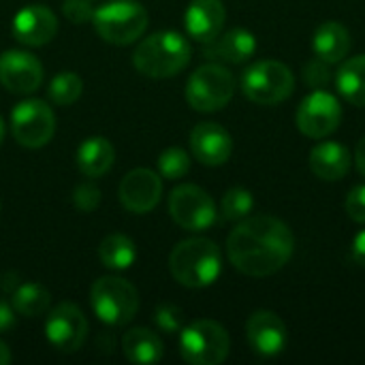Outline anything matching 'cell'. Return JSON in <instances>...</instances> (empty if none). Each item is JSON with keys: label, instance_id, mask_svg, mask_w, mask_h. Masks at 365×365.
<instances>
[{"label": "cell", "instance_id": "cell-1", "mask_svg": "<svg viewBox=\"0 0 365 365\" xmlns=\"http://www.w3.org/2000/svg\"><path fill=\"white\" fill-rule=\"evenodd\" d=\"M295 237L276 216H246L227 237V255L235 269L263 278L280 272L293 257Z\"/></svg>", "mask_w": 365, "mask_h": 365}, {"label": "cell", "instance_id": "cell-2", "mask_svg": "<svg viewBox=\"0 0 365 365\" xmlns=\"http://www.w3.org/2000/svg\"><path fill=\"white\" fill-rule=\"evenodd\" d=\"M192 49L184 34L175 30H160L143 38L135 53V68L152 79H167L184 71L190 62Z\"/></svg>", "mask_w": 365, "mask_h": 365}, {"label": "cell", "instance_id": "cell-3", "mask_svg": "<svg viewBox=\"0 0 365 365\" xmlns=\"http://www.w3.org/2000/svg\"><path fill=\"white\" fill-rule=\"evenodd\" d=\"M171 276L188 289H203L218 280L222 257L216 242L207 237H190L180 242L169 255Z\"/></svg>", "mask_w": 365, "mask_h": 365}, {"label": "cell", "instance_id": "cell-4", "mask_svg": "<svg viewBox=\"0 0 365 365\" xmlns=\"http://www.w3.org/2000/svg\"><path fill=\"white\" fill-rule=\"evenodd\" d=\"M92 24L103 41L111 45H130L143 36L148 28V11L137 0H111L94 9Z\"/></svg>", "mask_w": 365, "mask_h": 365}, {"label": "cell", "instance_id": "cell-5", "mask_svg": "<svg viewBox=\"0 0 365 365\" xmlns=\"http://www.w3.org/2000/svg\"><path fill=\"white\" fill-rule=\"evenodd\" d=\"M90 304L98 321L120 327L135 319L139 310V293L124 278L103 276L90 289Z\"/></svg>", "mask_w": 365, "mask_h": 365}, {"label": "cell", "instance_id": "cell-6", "mask_svg": "<svg viewBox=\"0 0 365 365\" xmlns=\"http://www.w3.org/2000/svg\"><path fill=\"white\" fill-rule=\"evenodd\" d=\"M295 90L293 71L278 60H261L250 64L242 75V92L259 105H278Z\"/></svg>", "mask_w": 365, "mask_h": 365}, {"label": "cell", "instance_id": "cell-7", "mask_svg": "<svg viewBox=\"0 0 365 365\" xmlns=\"http://www.w3.org/2000/svg\"><path fill=\"white\" fill-rule=\"evenodd\" d=\"M235 92V77L222 64H203L186 81V101L195 111L212 113L227 107Z\"/></svg>", "mask_w": 365, "mask_h": 365}, {"label": "cell", "instance_id": "cell-8", "mask_svg": "<svg viewBox=\"0 0 365 365\" xmlns=\"http://www.w3.org/2000/svg\"><path fill=\"white\" fill-rule=\"evenodd\" d=\"M231 338L227 329L216 321H195L182 327L180 355L192 365H218L229 355Z\"/></svg>", "mask_w": 365, "mask_h": 365}, {"label": "cell", "instance_id": "cell-9", "mask_svg": "<svg viewBox=\"0 0 365 365\" xmlns=\"http://www.w3.org/2000/svg\"><path fill=\"white\" fill-rule=\"evenodd\" d=\"M11 130L19 145L28 150H38L51 141L56 133V115L45 101L28 98L13 107Z\"/></svg>", "mask_w": 365, "mask_h": 365}, {"label": "cell", "instance_id": "cell-10", "mask_svg": "<svg viewBox=\"0 0 365 365\" xmlns=\"http://www.w3.org/2000/svg\"><path fill=\"white\" fill-rule=\"evenodd\" d=\"M169 216L186 231H207L216 222L214 199L195 184L175 186L169 195Z\"/></svg>", "mask_w": 365, "mask_h": 365}, {"label": "cell", "instance_id": "cell-11", "mask_svg": "<svg viewBox=\"0 0 365 365\" xmlns=\"http://www.w3.org/2000/svg\"><path fill=\"white\" fill-rule=\"evenodd\" d=\"M297 128L312 139H323L331 135L340 122H342V105L338 96L327 92L325 88H319L310 92L302 103L295 113Z\"/></svg>", "mask_w": 365, "mask_h": 365}, {"label": "cell", "instance_id": "cell-12", "mask_svg": "<svg viewBox=\"0 0 365 365\" xmlns=\"http://www.w3.org/2000/svg\"><path fill=\"white\" fill-rule=\"evenodd\" d=\"M88 336V321L83 312L68 302L58 304L47 312L45 338L58 353H77Z\"/></svg>", "mask_w": 365, "mask_h": 365}, {"label": "cell", "instance_id": "cell-13", "mask_svg": "<svg viewBox=\"0 0 365 365\" xmlns=\"http://www.w3.org/2000/svg\"><path fill=\"white\" fill-rule=\"evenodd\" d=\"M118 197L130 214H148L163 197V180L152 169H133L122 178Z\"/></svg>", "mask_w": 365, "mask_h": 365}, {"label": "cell", "instance_id": "cell-14", "mask_svg": "<svg viewBox=\"0 0 365 365\" xmlns=\"http://www.w3.org/2000/svg\"><path fill=\"white\" fill-rule=\"evenodd\" d=\"M43 81L41 62L19 49H9L0 56V83L13 94H30Z\"/></svg>", "mask_w": 365, "mask_h": 365}, {"label": "cell", "instance_id": "cell-15", "mask_svg": "<svg viewBox=\"0 0 365 365\" xmlns=\"http://www.w3.org/2000/svg\"><path fill=\"white\" fill-rule=\"evenodd\" d=\"M250 349L261 357H276L287 346V325L272 310H257L246 323Z\"/></svg>", "mask_w": 365, "mask_h": 365}, {"label": "cell", "instance_id": "cell-16", "mask_svg": "<svg viewBox=\"0 0 365 365\" xmlns=\"http://www.w3.org/2000/svg\"><path fill=\"white\" fill-rule=\"evenodd\" d=\"M58 32V19L51 9L45 4H28L13 17V36L28 45L41 47L47 45Z\"/></svg>", "mask_w": 365, "mask_h": 365}, {"label": "cell", "instance_id": "cell-17", "mask_svg": "<svg viewBox=\"0 0 365 365\" xmlns=\"http://www.w3.org/2000/svg\"><path fill=\"white\" fill-rule=\"evenodd\" d=\"M190 150L201 165L220 167L231 158L233 139L220 124L201 122L190 133Z\"/></svg>", "mask_w": 365, "mask_h": 365}, {"label": "cell", "instance_id": "cell-18", "mask_svg": "<svg viewBox=\"0 0 365 365\" xmlns=\"http://www.w3.org/2000/svg\"><path fill=\"white\" fill-rule=\"evenodd\" d=\"M227 11L222 0H192L184 13V26L190 38L199 43L214 41L225 26Z\"/></svg>", "mask_w": 365, "mask_h": 365}, {"label": "cell", "instance_id": "cell-19", "mask_svg": "<svg viewBox=\"0 0 365 365\" xmlns=\"http://www.w3.org/2000/svg\"><path fill=\"white\" fill-rule=\"evenodd\" d=\"M257 51V38L252 32L244 28H231L222 36L218 34L214 41L205 43L203 53L212 60H225L231 64H242L250 60Z\"/></svg>", "mask_w": 365, "mask_h": 365}, {"label": "cell", "instance_id": "cell-20", "mask_svg": "<svg viewBox=\"0 0 365 365\" xmlns=\"http://www.w3.org/2000/svg\"><path fill=\"white\" fill-rule=\"evenodd\" d=\"M310 169L325 182H338L351 169V152L340 141H321L310 150Z\"/></svg>", "mask_w": 365, "mask_h": 365}, {"label": "cell", "instance_id": "cell-21", "mask_svg": "<svg viewBox=\"0 0 365 365\" xmlns=\"http://www.w3.org/2000/svg\"><path fill=\"white\" fill-rule=\"evenodd\" d=\"M312 51L317 58L336 64L351 51V34L340 21H323L312 36Z\"/></svg>", "mask_w": 365, "mask_h": 365}, {"label": "cell", "instance_id": "cell-22", "mask_svg": "<svg viewBox=\"0 0 365 365\" xmlns=\"http://www.w3.org/2000/svg\"><path fill=\"white\" fill-rule=\"evenodd\" d=\"M115 160V150L105 137H90L77 150V167L86 178L105 175Z\"/></svg>", "mask_w": 365, "mask_h": 365}, {"label": "cell", "instance_id": "cell-23", "mask_svg": "<svg viewBox=\"0 0 365 365\" xmlns=\"http://www.w3.org/2000/svg\"><path fill=\"white\" fill-rule=\"evenodd\" d=\"M122 351L130 364H158L165 355V346L158 334L145 327L126 331L122 338Z\"/></svg>", "mask_w": 365, "mask_h": 365}, {"label": "cell", "instance_id": "cell-24", "mask_svg": "<svg viewBox=\"0 0 365 365\" xmlns=\"http://www.w3.org/2000/svg\"><path fill=\"white\" fill-rule=\"evenodd\" d=\"M336 90L355 107H365V56H355L342 62L334 75Z\"/></svg>", "mask_w": 365, "mask_h": 365}, {"label": "cell", "instance_id": "cell-25", "mask_svg": "<svg viewBox=\"0 0 365 365\" xmlns=\"http://www.w3.org/2000/svg\"><path fill=\"white\" fill-rule=\"evenodd\" d=\"M11 306L26 319L41 317L51 306V293L38 282H19V287L11 293Z\"/></svg>", "mask_w": 365, "mask_h": 365}, {"label": "cell", "instance_id": "cell-26", "mask_svg": "<svg viewBox=\"0 0 365 365\" xmlns=\"http://www.w3.org/2000/svg\"><path fill=\"white\" fill-rule=\"evenodd\" d=\"M98 259L105 267L122 272L128 269L137 259V246L128 235L111 233L98 246Z\"/></svg>", "mask_w": 365, "mask_h": 365}, {"label": "cell", "instance_id": "cell-27", "mask_svg": "<svg viewBox=\"0 0 365 365\" xmlns=\"http://www.w3.org/2000/svg\"><path fill=\"white\" fill-rule=\"evenodd\" d=\"M81 92H83V81H81V77H79L77 73H73V71H62V73H58V75L49 81V86H47V96H49L56 105H60V107L73 105V103L81 96Z\"/></svg>", "mask_w": 365, "mask_h": 365}, {"label": "cell", "instance_id": "cell-28", "mask_svg": "<svg viewBox=\"0 0 365 365\" xmlns=\"http://www.w3.org/2000/svg\"><path fill=\"white\" fill-rule=\"evenodd\" d=\"M252 207H255L252 192L240 186L227 190L220 203V212L225 220H244L252 212Z\"/></svg>", "mask_w": 365, "mask_h": 365}, {"label": "cell", "instance_id": "cell-29", "mask_svg": "<svg viewBox=\"0 0 365 365\" xmlns=\"http://www.w3.org/2000/svg\"><path fill=\"white\" fill-rule=\"evenodd\" d=\"M158 171L167 180H180L190 171V156L182 148H167L158 156Z\"/></svg>", "mask_w": 365, "mask_h": 365}, {"label": "cell", "instance_id": "cell-30", "mask_svg": "<svg viewBox=\"0 0 365 365\" xmlns=\"http://www.w3.org/2000/svg\"><path fill=\"white\" fill-rule=\"evenodd\" d=\"M154 323L160 331L165 334H178L184 327V314L178 306L173 304H163L154 312Z\"/></svg>", "mask_w": 365, "mask_h": 365}, {"label": "cell", "instance_id": "cell-31", "mask_svg": "<svg viewBox=\"0 0 365 365\" xmlns=\"http://www.w3.org/2000/svg\"><path fill=\"white\" fill-rule=\"evenodd\" d=\"M73 203L79 212L90 214L101 205V188L92 182H83L73 192Z\"/></svg>", "mask_w": 365, "mask_h": 365}, {"label": "cell", "instance_id": "cell-32", "mask_svg": "<svg viewBox=\"0 0 365 365\" xmlns=\"http://www.w3.org/2000/svg\"><path fill=\"white\" fill-rule=\"evenodd\" d=\"M331 64L321 60V58H312L306 66H304V79L310 88L319 90L325 88L331 81Z\"/></svg>", "mask_w": 365, "mask_h": 365}, {"label": "cell", "instance_id": "cell-33", "mask_svg": "<svg viewBox=\"0 0 365 365\" xmlns=\"http://www.w3.org/2000/svg\"><path fill=\"white\" fill-rule=\"evenodd\" d=\"M62 13L71 24H77V26L92 21V17H94V9H92L90 0H64Z\"/></svg>", "mask_w": 365, "mask_h": 365}, {"label": "cell", "instance_id": "cell-34", "mask_svg": "<svg viewBox=\"0 0 365 365\" xmlns=\"http://www.w3.org/2000/svg\"><path fill=\"white\" fill-rule=\"evenodd\" d=\"M346 214L351 220L365 225V184L355 186L346 197Z\"/></svg>", "mask_w": 365, "mask_h": 365}, {"label": "cell", "instance_id": "cell-35", "mask_svg": "<svg viewBox=\"0 0 365 365\" xmlns=\"http://www.w3.org/2000/svg\"><path fill=\"white\" fill-rule=\"evenodd\" d=\"M13 325H15V310H13L11 304L0 299V334L9 331Z\"/></svg>", "mask_w": 365, "mask_h": 365}, {"label": "cell", "instance_id": "cell-36", "mask_svg": "<svg viewBox=\"0 0 365 365\" xmlns=\"http://www.w3.org/2000/svg\"><path fill=\"white\" fill-rule=\"evenodd\" d=\"M351 259H353L357 265L365 267V229L361 231V233H357V235H355V240H353V246H351Z\"/></svg>", "mask_w": 365, "mask_h": 365}, {"label": "cell", "instance_id": "cell-37", "mask_svg": "<svg viewBox=\"0 0 365 365\" xmlns=\"http://www.w3.org/2000/svg\"><path fill=\"white\" fill-rule=\"evenodd\" d=\"M0 284H2V291L11 295V293L19 287V276H17V274H6V276H2Z\"/></svg>", "mask_w": 365, "mask_h": 365}, {"label": "cell", "instance_id": "cell-38", "mask_svg": "<svg viewBox=\"0 0 365 365\" xmlns=\"http://www.w3.org/2000/svg\"><path fill=\"white\" fill-rule=\"evenodd\" d=\"M355 165H357L359 173L365 178V137L357 143V150H355Z\"/></svg>", "mask_w": 365, "mask_h": 365}, {"label": "cell", "instance_id": "cell-39", "mask_svg": "<svg viewBox=\"0 0 365 365\" xmlns=\"http://www.w3.org/2000/svg\"><path fill=\"white\" fill-rule=\"evenodd\" d=\"M6 364H11V351H9V346L0 340V365Z\"/></svg>", "mask_w": 365, "mask_h": 365}, {"label": "cell", "instance_id": "cell-40", "mask_svg": "<svg viewBox=\"0 0 365 365\" xmlns=\"http://www.w3.org/2000/svg\"><path fill=\"white\" fill-rule=\"evenodd\" d=\"M2 139H4V122L0 118V143H2Z\"/></svg>", "mask_w": 365, "mask_h": 365}]
</instances>
